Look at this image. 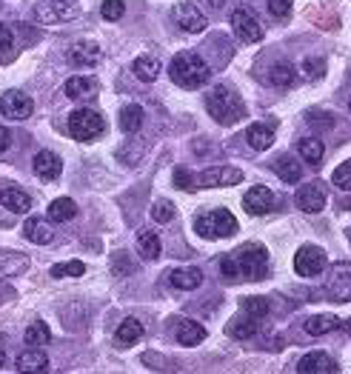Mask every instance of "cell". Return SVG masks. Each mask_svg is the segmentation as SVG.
Masks as SVG:
<instances>
[{
    "instance_id": "6da1fadb",
    "label": "cell",
    "mask_w": 351,
    "mask_h": 374,
    "mask_svg": "<svg viewBox=\"0 0 351 374\" xmlns=\"http://www.w3.org/2000/svg\"><path fill=\"white\" fill-rule=\"evenodd\" d=\"M169 74H171V80L183 86V89H198L203 83H209L211 78V69L209 63L200 58V54H194V52H178L171 58L169 63Z\"/></svg>"
},
{
    "instance_id": "7a4b0ae2",
    "label": "cell",
    "mask_w": 351,
    "mask_h": 374,
    "mask_svg": "<svg viewBox=\"0 0 351 374\" xmlns=\"http://www.w3.org/2000/svg\"><path fill=\"white\" fill-rule=\"evenodd\" d=\"M206 109L220 126H234L237 120L246 118L243 98L237 95V91H231L228 86H214L206 98Z\"/></svg>"
},
{
    "instance_id": "3957f363",
    "label": "cell",
    "mask_w": 351,
    "mask_h": 374,
    "mask_svg": "<svg viewBox=\"0 0 351 374\" xmlns=\"http://www.w3.org/2000/svg\"><path fill=\"white\" fill-rule=\"evenodd\" d=\"M234 263H237V274L243 280H263L268 272V252L257 243H246L243 249H237L231 254Z\"/></svg>"
},
{
    "instance_id": "277c9868",
    "label": "cell",
    "mask_w": 351,
    "mask_h": 374,
    "mask_svg": "<svg viewBox=\"0 0 351 374\" xmlns=\"http://www.w3.org/2000/svg\"><path fill=\"white\" fill-rule=\"evenodd\" d=\"M194 229L206 240H220V237H231L237 232V220L226 209H214V212H203L194 220Z\"/></svg>"
},
{
    "instance_id": "5b68a950",
    "label": "cell",
    "mask_w": 351,
    "mask_h": 374,
    "mask_svg": "<svg viewBox=\"0 0 351 374\" xmlns=\"http://www.w3.org/2000/svg\"><path fill=\"white\" fill-rule=\"evenodd\" d=\"M103 129H106L103 115H100V111H94V109H77V111H72V115H69V132H72V138L83 140V143L94 140L97 135L103 132Z\"/></svg>"
},
{
    "instance_id": "8992f818",
    "label": "cell",
    "mask_w": 351,
    "mask_h": 374,
    "mask_svg": "<svg viewBox=\"0 0 351 374\" xmlns=\"http://www.w3.org/2000/svg\"><path fill=\"white\" fill-rule=\"evenodd\" d=\"M323 294L331 297V300H337V303L351 300V263H334L328 269Z\"/></svg>"
},
{
    "instance_id": "52a82bcc",
    "label": "cell",
    "mask_w": 351,
    "mask_h": 374,
    "mask_svg": "<svg viewBox=\"0 0 351 374\" xmlns=\"http://www.w3.org/2000/svg\"><path fill=\"white\" fill-rule=\"evenodd\" d=\"M231 26H234V34H237L243 43H260L263 41V26H260V21L255 17V12L246 9V6L234 9Z\"/></svg>"
},
{
    "instance_id": "ba28073f",
    "label": "cell",
    "mask_w": 351,
    "mask_h": 374,
    "mask_svg": "<svg viewBox=\"0 0 351 374\" xmlns=\"http://www.w3.org/2000/svg\"><path fill=\"white\" fill-rule=\"evenodd\" d=\"M328 266V260H326V252L320 246H303L297 254H295V272L300 277H317L323 274Z\"/></svg>"
},
{
    "instance_id": "9c48e42d",
    "label": "cell",
    "mask_w": 351,
    "mask_h": 374,
    "mask_svg": "<svg viewBox=\"0 0 351 374\" xmlns=\"http://www.w3.org/2000/svg\"><path fill=\"white\" fill-rule=\"evenodd\" d=\"M34 17L41 23H66L72 17H77V6H72L69 0H43L34 6Z\"/></svg>"
},
{
    "instance_id": "30bf717a",
    "label": "cell",
    "mask_w": 351,
    "mask_h": 374,
    "mask_svg": "<svg viewBox=\"0 0 351 374\" xmlns=\"http://www.w3.org/2000/svg\"><path fill=\"white\" fill-rule=\"evenodd\" d=\"M171 17H174V23H178L183 32H191V34H198V32H203L206 26H209V21H206V14L191 3V0H186V3H178L171 9Z\"/></svg>"
},
{
    "instance_id": "8fae6325",
    "label": "cell",
    "mask_w": 351,
    "mask_h": 374,
    "mask_svg": "<svg viewBox=\"0 0 351 374\" xmlns=\"http://www.w3.org/2000/svg\"><path fill=\"white\" fill-rule=\"evenodd\" d=\"M0 115L12 120H26L32 115V98L23 95V91H6L0 98Z\"/></svg>"
},
{
    "instance_id": "7c38bea8",
    "label": "cell",
    "mask_w": 351,
    "mask_h": 374,
    "mask_svg": "<svg viewBox=\"0 0 351 374\" xmlns=\"http://www.w3.org/2000/svg\"><path fill=\"white\" fill-rule=\"evenodd\" d=\"M295 203L300 206L306 214H317V212H323V206H326V192H323V186H320V183H306V186H300L297 195H295Z\"/></svg>"
},
{
    "instance_id": "4fadbf2b",
    "label": "cell",
    "mask_w": 351,
    "mask_h": 374,
    "mask_svg": "<svg viewBox=\"0 0 351 374\" xmlns=\"http://www.w3.org/2000/svg\"><path fill=\"white\" fill-rule=\"evenodd\" d=\"M243 206L248 214H268L271 209H275V195H271V189H266V186H255V189H248L246 197H243Z\"/></svg>"
},
{
    "instance_id": "5bb4252c",
    "label": "cell",
    "mask_w": 351,
    "mask_h": 374,
    "mask_svg": "<svg viewBox=\"0 0 351 374\" xmlns=\"http://www.w3.org/2000/svg\"><path fill=\"white\" fill-rule=\"evenodd\" d=\"M243 180L240 169H231V166H214V169H206L200 175L198 186H206V189H214V186H234Z\"/></svg>"
},
{
    "instance_id": "9a60e30c",
    "label": "cell",
    "mask_w": 351,
    "mask_h": 374,
    "mask_svg": "<svg viewBox=\"0 0 351 374\" xmlns=\"http://www.w3.org/2000/svg\"><path fill=\"white\" fill-rule=\"evenodd\" d=\"M297 371L300 374H337L340 366L331 360L326 351H311V354H306V358L297 363Z\"/></svg>"
},
{
    "instance_id": "2e32d148",
    "label": "cell",
    "mask_w": 351,
    "mask_h": 374,
    "mask_svg": "<svg viewBox=\"0 0 351 374\" xmlns=\"http://www.w3.org/2000/svg\"><path fill=\"white\" fill-rule=\"evenodd\" d=\"M97 80L94 78H83V74H74V78H69L66 80V86H63V91H66V98H72V100H92L94 95H97Z\"/></svg>"
},
{
    "instance_id": "e0dca14e",
    "label": "cell",
    "mask_w": 351,
    "mask_h": 374,
    "mask_svg": "<svg viewBox=\"0 0 351 374\" xmlns=\"http://www.w3.org/2000/svg\"><path fill=\"white\" fill-rule=\"evenodd\" d=\"M169 280H171L174 289H180V292H194V289L203 283V272H200L198 266H183V269L169 272Z\"/></svg>"
},
{
    "instance_id": "ac0fdd59",
    "label": "cell",
    "mask_w": 351,
    "mask_h": 374,
    "mask_svg": "<svg viewBox=\"0 0 351 374\" xmlns=\"http://www.w3.org/2000/svg\"><path fill=\"white\" fill-rule=\"evenodd\" d=\"M23 234H26V240L37 243V246H46V243H52V237H54V229L46 217H29L26 226H23Z\"/></svg>"
},
{
    "instance_id": "d6986e66",
    "label": "cell",
    "mask_w": 351,
    "mask_h": 374,
    "mask_svg": "<svg viewBox=\"0 0 351 374\" xmlns=\"http://www.w3.org/2000/svg\"><path fill=\"white\" fill-rule=\"evenodd\" d=\"M97 60H100V46L86 41V43H77L74 49H69V63L74 66H83V69H92Z\"/></svg>"
},
{
    "instance_id": "ffe728a7",
    "label": "cell",
    "mask_w": 351,
    "mask_h": 374,
    "mask_svg": "<svg viewBox=\"0 0 351 374\" xmlns=\"http://www.w3.org/2000/svg\"><path fill=\"white\" fill-rule=\"evenodd\" d=\"M246 140H248L251 148L266 152V148H271V143H275V129H271L268 123H251L246 129Z\"/></svg>"
},
{
    "instance_id": "44dd1931",
    "label": "cell",
    "mask_w": 351,
    "mask_h": 374,
    "mask_svg": "<svg viewBox=\"0 0 351 374\" xmlns=\"http://www.w3.org/2000/svg\"><path fill=\"white\" fill-rule=\"evenodd\" d=\"M174 340L180 346H198L206 340V329L194 320H178V329H174Z\"/></svg>"
},
{
    "instance_id": "7402d4cb",
    "label": "cell",
    "mask_w": 351,
    "mask_h": 374,
    "mask_svg": "<svg viewBox=\"0 0 351 374\" xmlns=\"http://www.w3.org/2000/svg\"><path fill=\"white\" fill-rule=\"evenodd\" d=\"M143 331H146V326L138 320V317H126V320L117 326L114 340H117V346H134L143 338Z\"/></svg>"
},
{
    "instance_id": "603a6c76",
    "label": "cell",
    "mask_w": 351,
    "mask_h": 374,
    "mask_svg": "<svg viewBox=\"0 0 351 374\" xmlns=\"http://www.w3.org/2000/svg\"><path fill=\"white\" fill-rule=\"evenodd\" d=\"M34 172H37V177H43V180H54V177H61L63 163H61V157H57L54 152H37Z\"/></svg>"
},
{
    "instance_id": "cb8c5ba5",
    "label": "cell",
    "mask_w": 351,
    "mask_h": 374,
    "mask_svg": "<svg viewBox=\"0 0 351 374\" xmlns=\"http://www.w3.org/2000/svg\"><path fill=\"white\" fill-rule=\"evenodd\" d=\"M17 371H46L49 368V358H46V351H41V349H34V346H29L23 354H17V366H14Z\"/></svg>"
},
{
    "instance_id": "d4e9b609",
    "label": "cell",
    "mask_w": 351,
    "mask_h": 374,
    "mask_svg": "<svg viewBox=\"0 0 351 374\" xmlns=\"http://www.w3.org/2000/svg\"><path fill=\"white\" fill-rule=\"evenodd\" d=\"M0 203L14 214H26L32 209V197L26 192H21V189H3L0 192Z\"/></svg>"
},
{
    "instance_id": "484cf974",
    "label": "cell",
    "mask_w": 351,
    "mask_h": 374,
    "mask_svg": "<svg viewBox=\"0 0 351 374\" xmlns=\"http://www.w3.org/2000/svg\"><path fill=\"white\" fill-rule=\"evenodd\" d=\"M131 69H134V74H138L143 83H154L160 78V60L151 58V54H140V58L131 63Z\"/></svg>"
},
{
    "instance_id": "4316f807",
    "label": "cell",
    "mask_w": 351,
    "mask_h": 374,
    "mask_svg": "<svg viewBox=\"0 0 351 374\" xmlns=\"http://www.w3.org/2000/svg\"><path fill=\"white\" fill-rule=\"evenodd\" d=\"M297 152H300V157H303L308 166H320V163H323V155H326V146H323L320 138H303V140L297 143Z\"/></svg>"
},
{
    "instance_id": "83f0119b",
    "label": "cell",
    "mask_w": 351,
    "mask_h": 374,
    "mask_svg": "<svg viewBox=\"0 0 351 374\" xmlns=\"http://www.w3.org/2000/svg\"><path fill=\"white\" fill-rule=\"evenodd\" d=\"M275 172L283 177V183H300L303 166H300V160H295L291 155H280V157L275 160Z\"/></svg>"
},
{
    "instance_id": "f1b7e54d",
    "label": "cell",
    "mask_w": 351,
    "mask_h": 374,
    "mask_svg": "<svg viewBox=\"0 0 351 374\" xmlns=\"http://www.w3.org/2000/svg\"><path fill=\"white\" fill-rule=\"evenodd\" d=\"M74 214H77V203L72 197H57L49 203V220H54V223H66Z\"/></svg>"
},
{
    "instance_id": "f546056e",
    "label": "cell",
    "mask_w": 351,
    "mask_h": 374,
    "mask_svg": "<svg viewBox=\"0 0 351 374\" xmlns=\"http://www.w3.org/2000/svg\"><path fill=\"white\" fill-rule=\"evenodd\" d=\"M143 115H146V111H143L138 103H131V106H126V109L120 111V120H117V123H120V129H123L126 135H134V132H140Z\"/></svg>"
},
{
    "instance_id": "4dcf8cb0",
    "label": "cell",
    "mask_w": 351,
    "mask_h": 374,
    "mask_svg": "<svg viewBox=\"0 0 351 374\" xmlns=\"http://www.w3.org/2000/svg\"><path fill=\"white\" fill-rule=\"evenodd\" d=\"M138 252L143 260H158L163 246H160V237L154 234V232H140L138 234Z\"/></svg>"
},
{
    "instance_id": "1f68e13d",
    "label": "cell",
    "mask_w": 351,
    "mask_h": 374,
    "mask_svg": "<svg viewBox=\"0 0 351 374\" xmlns=\"http://www.w3.org/2000/svg\"><path fill=\"white\" fill-rule=\"evenodd\" d=\"M340 326V320L334 314H317V317H308L306 320V331L308 334H315V338H320V334H328V331H334Z\"/></svg>"
},
{
    "instance_id": "d6a6232c",
    "label": "cell",
    "mask_w": 351,
    "mask_h": 374,
    "mask_svg": "<svg viewBox=\"0 0 351 374\" xmlns=\"http://www.w3.org/2000/svg\"><path fill=\"white\" fill-rule=\"evenodd\" d=\"M268 80H271V86H277V89H286V86H291L295 83V69H291V63H275L268 69Z\"/></svg>"
},
{
    "instance_id": "836d02e7",
    "label": "cell",
    "mask_w": 351,
    "mask_h": 374,
    "mask_svg": "<svg viewBox=\"0 0 351 374\" xmlns=\"http://www.w3.org/2000/svg\"><path fill=\"white\" fill-rule=\"evenodd\" d=\"M52 340V331H49V326L43 323V320H34L29 329H26V343L29 346H43V343H49Z\"/></svg>"
},
{
    "instance_id": "e575fe53",
    "label": "cell",
    "mask_w": 351,
    "mask_h": 374,
    "mask_svg": "<svg viewBox=\"0 0 351 374\" xmlns=\"http://www.w3.org/2000/svg\"><path fill=\"white\" fill-rule=\"evenodd\" d=\"M257 317H251V320H240V323H231L228 326V334L231 338H237V340H248V338H255L257 334Z\"/></svg>"
},
{
    "instance_id": "d590c367",
    "label": "cell",
    "mask_w": 351,
    "mask_h": 374,
    "mask_svg": "<svg viewBox=\"0 0 351 374\" xmlns=\"http://www.w3.org/2000/svg\"><path fill=\"white\" fill-rule=\"evenodd\" d=\"M300 72H303L306 80H320L323 74H326V60L323 58H306L300 63Z\"/></svg>"
},
{
    "instance_id": "8d00e7d4",
    "label": "cell",
    "mask_w": 351,
    "mask_h": 374,
    "mask_svg": "<svg viewBox=\"0 0 351 374\" xmlns=\"http://www.w3.org/2000/svg\"><path fill=\"white\" fill-rule=\"evenodd\" d=\"M86 272V266L81 260H69V263H54L52 266V274L54 277H81Z\"/></svg>"
},
{
    "instance_id": "74e56055",
    "label": "cell",
    "mask_w": 351,
    "mask_h": 374,
    "mask_svg": "<svg viewBox=\"0 0 351 374\" xmlns=\"http://www.w3.org/2000/svg\"><path fill=\"white\" fill-rule=\"evenodd\" d=\"M243 309H246L248 317H257V320H260V317L268 314V300H266V297H246Z\"/></svg>"
},
{
    "instance_id": "f35d334b",
    "label": "cell",
    "mask_w": 351,
    "mask_h": 374,
    "mask_svg": "<svg viewBox=\"0 0 351 374\" xmlns=\"http://www.w3.org/2000/svg\"><path fill=\"white\" fill-rule=\"evenodd\" d=\"M331 183H334L337 189H343V192H351V160L337 166L334 175H331Z\"/></svg>"
},
{
    "instance_id": "ab89813d",
    "label": "cell",
    "mask_w": 351,
    "mask_h": 374,
    "mask_svg": "<svg viewBox=\"0 0 351 374\" xmlns=\"http://www.w3.org/2000/svg\"><path fill=\"white\" fill-rule=\"evenodd\" d=\"M123 12H126L123 0H106V3L100 6V14L106 17V21H120V17H123Z\"/></svg>"
},
{
    "instance_id": "60d3db41",
    "label": "cell",
    "mask_w": 351,
    "mask_h": 374,
    "mask_svg": "<svg viewBox=\"0 0 351 374\" xmlns=\"http://www.w3.org/2000/svg\"><path fill=\"white\" fill-rule=\"evenodd\" d=\"M174 186L183 189V192H194V189H198V183H194V177L183 169V166H180V169H174Z\"/></svg>"
},
{
    "instance_id": "b9f144b4",
    "label": "cell",
    "mask_w": 351,
    "mask_h": 374,
    "mask_svg": "<svg viewBox=\"0 0 351 374\" xmlns=\"http://www.w3.org/2000/svg\"><path fill=\"white\" fill-rule=\"evenodd\" d=\"M151 217L158 220V223H169V220H174V206L171 203H158L151 209Z\"/></svg>"
},
{
    "instance_id": "7bdbcfd3",
    "label": "cell",
    "mask_w": 351,
    "mask_h": 374,
    "mask_svg": "<svg viewBox=\"0 0 351 374\" xmlns=\"http://www.w3.org/2000/svg\"><path fill=\"white\" fill-rule=\"evenodd\" d=\"M268 12L275 17H288L291 12V0H268Z\"/></svg>"
},
{
    "instance_id": "ee69618b",
    "label": "cell",
    "mask_w": 351,
    "mask_h": 374,
    "mask_svg": "<svg viewBox=\"0 0 351 374\" xmlns=\"http://www.w3.org/2000/svg\"><path fill=\"white\" fill-rule=\"evenodd\" d=\"M220 272H223V274H226L228 280L240 277V274H237V263H234V257H231V254H226V257L220 260Z\"/></svg>"
},
{
    "instance_id": "f6af8a7d",
    "label": "cell",
    "mask_w": 351,
    "mask_h": 374,
    "mask_svg": "<svg viewBox=\"0 0 351 374\" xmlns=\"http://www.w3.org/2000/svg\"><path fill=\"white\" fill-rule=\"evenodd\" d=\"M311 126H317V129H331L334 126V120H331V115H323V111H315V115L308 118Z\"/></svg>"
},
{
    "instance_id": "bcb514c9",
    "label": "cell",
    "mask_w": 351,
    "mask_h": 374,
    "mask_svg": "<svg viewBox=\"0 0 351 374\" xmlns=\"http://www.w3.org/2000/svg\"><path fill=\"white\" fill-rule=\"evenodd\" d=\"M14 43V32L9 26H0V49H9Z\"/></svg>"
},
{
    "instance_id": "7dc6e473",
    "label": "cell",
    "mask_w": 351,
    "mask_h": 374,
    "mask_svg": "<svg viewBox=\"0 0 351 374\" xmlns=\"http://www.w3.org/2000/svg\"><path fill=\"white\" fill-rule=\"evenodd\" d=\"M9 146H12V135H9V129L0 126V155H3Z\"/></svg>"
},
{
    "instance_id": "c3c4849f",
    "label": "cell",
    "mask_w": 351,
    "mask_h": 374,
    "mask_svg": "<svg viewBox=\"0 0 351 374\" xmlns=\"http://www.w3.org/2000/svg\"><path fill=\"white\" fill-rule=\"evenodd\" d=\"M6 366V354H3V349H0V368Z\"/></svg>"
},
{
    "instance_id": "681fc988",
    "label": "cell",
    "mask_w": 351,
    "mask_h": 374,
    "mask_svg": "<svg viewBox=\"0 0 351 374\" xmlns=\"http://www.w3.org/2000/svg\"><path fill=\"white\" fill-rule=\"evenodd\" d=\"M209 3H211V6H223V3H226V0H209Z\"/></svg>"
},
{
    "instance_id": "f907efd6",
    "label": "cell",
    "mask_w": 351,
    "mask_h": 374,
    "mask_svg": "<svg viewBox=\"0 0 351 374\" xmlns=\"http://www.w3.org/2000/svg\"><path fill=\"white\" fill-rule=\"evenodd\" d=\"M348 243H351V229H348Z\"/></svg>"
},
{
    "instance_id": "816d5d0a",
    "label": "cell",
    "mask_w": 351,
    "mask_h": 374,
    "mask_svg": "<svg viewBox=\"0 0 351 374\" xmlns=\"http://www.w3.org/2000/svg\"><path fill=\"white\" fill-rule=\"evenodd\" d=\"M348 109H351V100H348Z\"/></svg>"
},
{
    "instance_id": "f5cc1de1",
    "label": "cell",
    "mask_w": 351,
    "mask_h": 374,
    "mask_svg": "<svg viewBox=\"0 0 351 374\" xmlns=\"http://www.w3.org/2000/svg\"><path fill=\"white\" fill-rule=\"evenodd\" d=\"M69 3H72V0H69Z\"/></svg>"
}]
</instances>
